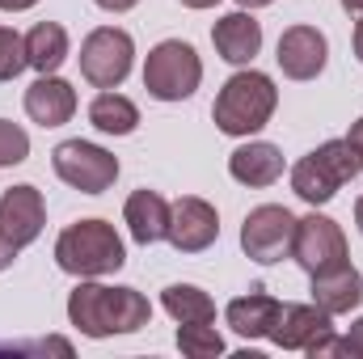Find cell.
Here are the masks:
<instances>
[{
	"label": "cell",
	"mask_w": 363,
	"mask_h": 359,
	"mask_svg": "<svg viewBox=\"0 0 363 359\" xmlns=\"http://www.w3.org/2000/svg\"><path fill=\"white\" fill-rule=\"evenodd\" d=\"M68 321L85 334V338H114V334H135L152 321V304L144 292L135 287H114V283H97L81 279L68 292Z\"/></svg>",
	"instance_id": "obj_1"
},
{
	"label": "cell",
	"mask_w": 363,
	"mask_h": 359,
	"mask_svg": "<svg viewBox=\"0 0 363 359\" xmlns=\"http://www.w3.org/2000/svg\"><path fill=\"white\" fill-rule=\"evenodd\" d=\"M279 110V89L267 72L258 68H241L224 81V89L216 93V106H211V118L224 136L233 140H250L258 136Z\"/></svg>",
	"instance_id": "obj_2"
},
{
	"label": "cell",
	"mask_w": 363,
	"mask_h": 359,
	"mask_svg": "<svg viewBox=\"0 0 363 359\" xmlns=\"http://www.w3.org/2000/svg\"><path fill=\"white\" fill-rule=\"evenodd\" d=\"M127 263V245L110 220H77L55 237V267L72 279H106Z\"/></svg>",
	"instance_id": "obj_3"
},
{
	"label": "cell",
	"mask_w": 363,
	"mask_h": 359,
	"mask_svg": "<svg viewBox=\"0 0 363 359\" xmlns=\"http://www.w3.org/2000/svg\"><path fill=\"white\" fill-rule=\"evenodd\" d=\"M363 174V153L342 136V140H325L321 148H313L308 157H300L291 165V190L308 203V207H325L347 182Z\"/></svg>",
	"instance_id": "obj_4"
},
{
	"label": "cell",
	"mask_w": 363,
	"mask_h": 359,
	"mask_svg": "<svg viewBox=\"0 0 363 359\" xmlns=\"http://www.w3.org/2000/svg\"><path fill=\"white\" fill-rule=\"evenodd\" d=\"M203 85V60L190 43L182 38H165L148 51L144 60V89L157 101H186Z\"/></svg>",
	"instance_id": "obj_5"
},
{
	"label": "cell",
	"mask_w": 363,
	"mask_h": 359,
	"mask_svg": "<svg viewBox=\"0 0 363 359\" xmlns=\"http://www.w3.org/2000/svg\"><path fill=\"white\" fill-rule=\"evenodd\" d=\"M81 77L93 89H118L135 64V38L118 26H97L81 43Z\"/></svg>",
	"instance_id": "obj_6"
},
{
	"label": "cell",
	"mask_w": 363,
	"mask_h": 359,
	"mask_svg": "<svg viewBox=\"0 0 363 359\" xmlns=\"http://www.w3.org/2000/svg\"><path fill=\"white\" fill-rule=\"evenodd\" d=\"M51 165H55V178L68 182L81 194H106L118 182V157L110 148L93 144V140H64V144H55Z\"/></svg>",
	"instance_id": "obj_7"
},
{
	"label": "cell",
	"mask_w": 363,
	"mask_h": 359,
	"mask_svg": "<svg viewBox=\"0 0 363 359\" xmlns=\"http://www.w3.org/2000/svg\"><path fill=\"white\" fill-rule=\"evenodd\" d=\"M291 237H296V216L283 203H262L241 220V250L262 267L291 258Z\"/></svg>",
	"instance_id": "obj_8"
},
{
	"label": "cell",
	"mask_w": 363,
	"mask_h": 359,
	"mask_svg": "<svg viewBox=\"0 0 363 359\" xmlns=\"http://www.w3.org/2000/svg\"><path fill=\"white\" fill-rule=\"evenodd\" d=\"M291 258L308 270V275L347 263V233H342V224H338V220H330V216H321V211L313 207L308 216H300V220H296Z\"/></svg>",
	"instance_id": "obj_9"
},
{
	"label": "cell",
	"mask_w": 363,
	"mask_h": 359,
	"mask_svg": "<svg viewBox=\"0 0 363 359\" xmlns=\"http://www.w3.org/2000/svg\"><path fill=\"white\" fill-rule=\"evenodd\" d=\"M274 60L287 81H317L330 64V38L317 26H287L279 34Z\"/></svg>",
	"instance_id": "obj_10"
},
{
	"label": "cell",
	"mask_w": 363,
	"mask_h": 359,
	"mask_svg": "<svg viewBox=\"0 0 363 359\" xmlns=\"http://www.w3.org/2000/svg\"><path fill=\"white\" fill-rule=\"evenodd\" d=\"M220 237V216L207 199L199 194H182L178 203H169V245L178 254H203L211 250Z\"/></svg>",
	"instance_id": "obj_11"
},
{
	"label": "cell",
	"mask_w": 363,
	"mask_h": 359,
	"mask_svg": "<svg viewBox=\"0 0 363 359\" xmlns=\"http://www.w3.org/2000/svg\"><path fill=\"white\" fill-rule=\"evenodd\" d=\"M43 224H47V203H43V190L21 182V186H9L0 194V233L26 250L43 237Z\"/></svg>",
	"instance_id": "obj_12"
},
{
	"label": "cell",
	"mask_w": 363,
	"mask_h": 359,
	"mask_svg": "<svg viewBox=\"0 0 363 359\" xmlns=\"http://www.w3.org/2000/svg\"><path fill=\"white\" fill-rule=\"evenodd\" d=\"M211 43H216V55L233 68H250L254 55L262 51V21L250 13V9H233L224 13L216 26H211Z\"/></svg>",
	"instance_id": "obj_13"
},
{
	"label": "cell",
	"mask_w": 363,
	"mask_h": 359,
	"mask_svg": "<svg viewBox=\"0 0 363 359\" xmlns=\"http://www.w3.org/2000/svg\"><path fill=\"white\" fill-rule=\"evenodd\" d=\"M334 334L330 313L317 304H279V321L271 330V343L283 351H308L317 338Z\"/></svg>",
	"instance_id": "obj_14"
},
{
	"label": "cell",
	"mask_w": 363,
	"mask_h": 359,
	"mask_svg": "<svg viewBox=\"0 0 363 359\" xmlns=\"http://www.w3.org/2000/svg\"><path fill=\"white\" fill-rule=\"evenodd\" d=\"M123 220H127V233H131L135 245H157V241L169 237V203H165V194H157L148 186L127 194Z\"/></svg>",
	"instance_id": "obj_15"
},
{
	"label": "cell",
	"mask_w": 363,
	"mask_h": 359,
	"mask_svg": "<svg viewBox=\"0 0 363 359\" xmlns=\"http://www.w3.org/2000/svg\"><path fill=\"white\" fill-rule=\"evenodd\" d=\"M26 114H30V123H38V127H64V123L77 114V89H72L64 77L47 72V77H38V81L26 89Z\"/></svg>",
	"instance_id": "obj_16"
},
{
	"label": "cell",
	"mask_w": 363,
	"mask_h": 359,
	"mask_svg": "<svg viewBox=\"0 0 363 359\" xmlns=\"http://www.w3.org/2000/svg\"><path fill=\"white\" fill-rule=\"evenodd\" d=\"M308 292H313V304H317V309H325L330 317H338V313L359 309L363 275L351 267V258H347V263H338V267H330V270H317Z\"/></svg>",
	"instance_id": "obj_17"
},
{
	"label": "cell",
	"mask_w": 363,
	"mask_h": 359,
	"mask_svg": "<svg viewBox=\"0 0 363 359\" xmlns=\"http://www.w3.org/2000/svg\"><path fill=\"white\" fill-rule=\"evenodd\" d=\"M228 174H233V182L254 186V190L274 186V182L283 178V153L271 140H250V144H241L228 157Z\"/></svg>",
	"instance_id": "obj_18"
},
{
	"label": "cell",
	"mask_w": 363,
	"mask_h": 359,
	"mask_svg": "<svg viewBox=\"0 0 363 359\" xmlns=\"http://www.w3.org/2000/svg\"><path fill=\"white\" fill-rule=\"evenodd\" d=\"M224 317H228V326L241 338H271L274 321H279V300H274L271 292H262V287H250L245 296L228 300Z\"/></svg>",
	"instance_id": "obj_19"
},
{
	"label": "cell",
	"mask_w": 363,
	"mask_h": 359,
	"mask_svg": "<svg viewBox=\"0 0 363 359\" xmlns=\"http://www.w3.org/2000/svg\"><path fill=\"white\" fill-rule=\"evenodd\" d=\"M68 55H72V47H68V30H64L60 21H38V26L26 34V64H30L38 77L60 72Z\"/></svg>",
	"instance_id": "obj_20"
},
{
	"label": "cell",
	"mask_w": 363,
	"mask_h": 359,
	"mask_svg": "<svg viewBox=\"0 0 363 359\" xmlns=\"http://www.w3.org/2000/svg\"><path fill=\"white\" fill-rule=\"evenodd\" d=\"M89 123L101 136H131L140 127V106L118 89H101L89 101Z\"/></svg>",
	"instance_id": "obj_21"
},
{
	"label": "cell",
	"mask_w": 363,
	"mask_h": 359,
	"mask_svg": "<svg viewBox=\"0 0 363 359\" xmlns=\"http://www.w3.org/2000/svg\"><path fill=\"white\" fill-rule=\"evenodd\" d=\"M161 309L178 321V326H190V321H216V300L194 287V283H169L161 292Z\"/></svg>",
	"instance_id": "obj_22"
},
{
	"label": "cell",
	"mask_w": 363,
	"mask_h": 359,
	"mask_svg": "<svg viewBox=\"0 0 363 359\" xmlns=\"http://www.w3.org/2000/svg\"><path fill=\"white\" fill-rule=\"evenodd\" d=\"M178 347L182 355L190 359H216L224 355V338L211 321H190V326H178Z\"/></svg>",
	"instance_id": "obj_23"
},
{
	"label": "cell",
	"mask_w": 363,
	"mask_h": 359,
	"mask_svg": "<svg viewBox=\"0 0 363 359\" xmlns=\"http://www.w3.org/2000/svg\"><path fill=\"white\" fill-rule=\"evenodd\" d=\"M26 64V38L9 26H0V81H17Z\"/></svg>",
	"instance_id": "obj_24"
},
{
	"label": "cell",
	"mask_w": 363,
	"mask_h": 359,
	"mask_svg": "<svg viewBox=\"0 0 363 359\" xmlns=\"http://www.w3.org/2000/svg\"><path fill=\"white\" fill-rule=\"evenodd\" d=\"M26 157H30V136H26V127L0 118V165H21Z\"/></svg>",
	"instance_id": "obj_25"
},
{
	"label": "cell",
	"mask_w": 363,
	"mask_h": 359,
	"mask_svg": "<svg viewBox=\"0 0 363 359\" xmlns=\"http://www.w3.org/2000/svg\"><path fill=\"white\" fill-rule=\"evenodd\" d=\"M342 343H347V355L363 359V317H359V321H351V334H347Z\"/></svg>",
	"instance_id": "obj_26"
},
{
	"label": "cell",
	"mask_w": 363,
	"mask_h": 359,
	"mask_svg": "<svg viewBox=\"0 0 363 359\" xmlns=\"http://www.w3.org/2000/svg\"><path fill=\"white\" fill-rule=\"evenodd\" d=\"M93 4H97L101 13H131L140 0H93Z\"/></svg>",
	"instance_id": "obj_27"
},
{
	"label": "cell",
	"mask_w": 363,
	"mask_h": 359,
	"mask_svg": "<svg viewBox=\"0 0 363 359\" xmlns=\"http://www.w3.org/2000/svg\"><path fill=\"white\" fill-rule=\"evenodd\" d=\"M17 254H21V250H17V245H13V241H9V237L0 233V270L13 267V258H17Z\"/></svg>",
	"instance_id": "obj_28"
},
{
	"label": "cell",
	"mask_w": 363,
	"mask_h": 359,
	"mask_svg": "<svg viewBox=\"0 0 363 359\" xmlns=\"http://www.w3.org/2000/svg\"><path fill=\"white\" fill-rule=\"evenodd\" d=\"M38 0H0V13H26V9H34Z\"/></svg>",
	"instance_id": "obj_29"
},
{
	"label": "cell",
	"mask_w": 363,
	"mask_h": 359,
	"mask_svg": "<svg viewBox=\"0 0 363 359\" xmlns=\"http://www.w3.org/2000/svg\"><path fill=\"white\" fill-rule=\"evenodd\" d=\"M347 140H351V144H355V148L363 153V118H355V123H351V131H347Z\"/></svg>",
	"instance_id": "obj_30"
},
{
	"label": "cell",
	"mask_w": 363,
	"mask_h": 359,
	"mask_svg": "<svg viewBox=\"0 0 363 359\" xmlns=\"http://www.w3.org/2000/svg\"><path fill=\"white\" fill-rule=\"evenodd\" d=\"M178 4H186V9H194V13H203V9H216L220 0H178Z\"/></svg>",
	"instance_id": "obj_31"
},
{
	"label": "cell",
	"mask_w": 363,
	"mask_h": 359,
	"mask_svg": "<svg viewBox=\"0 0 363 359\" xmlns=\"http://www.w3.org/2000/svg\"><path fill=\"white\" fill-rule=\"evenodd\" d=\"M355 55H359V64H363V17L355 21Z\"/></svg>",
	"instance_id": "obj_32"
},
{
	"label": "cell",
	"mask_w": 363,
	"mask_h": 359,
	"mask_svg": "<svg viewBox=\"0 0 363 359\" xmlns=\"http://www.w3.org/2000/svg\"><path fill=\"white\" fill-rule=\"evenodd\" d=\"M267 4H274V0H237V9H250V13L254 9H267Z\"/></svg>",
	"instance_id": "obj_33"
},
{
	"label": "cell",
	"mask_w": 363,
	"mask_h": 359,
	"mask_svg": "<svg viewBox=\"0 0 363 359\" xmlns=\"http://www.w3.org/2000/svg\"><path fill=\"white\" fill-rule=\"evenodd\" d=\"M342 9H347V13H355V17H363V0H342Z\"/></svg>",
	"instance_id": "obj_34"
},
{
	"label": "cell",
	"mask_w": 363,
	"mask_h": 359,
	"mask_svg": "<svg viewBox=\"0 0 363 359\" xmlns=\"http://www.w3.org/2000/svg\"><path fill=\"white\" fill-rule=\"evenodd\" d=\"M355 224H359V233H363V194H359V203H355Z\"/></svg>",
	"instance_id": "obj_35"
}]
</instances>
